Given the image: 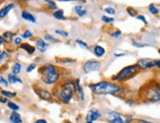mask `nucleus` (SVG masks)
<instances>
[{
  "instance_id": "nucleus-1",
  "label": "nucleus",
  "mask_w": 160,
  "mask_h": 123,
  "mask_svg": "<svg viewBox=\"0 0 160 123\" xmlns=\"http://www.w3.org/2000/svg\"><path fill=\"white\" fill-rule=\"evenodd\" d=\"M89 88L96 95H116L121 90V88L117 84L108 81H102L99 83L92 84Z\"/></svg>"
},
{
  "instance_id": "nucleus-2",
  "label": "nucleus",
  "mask_w": 160,
  "mask_h": 123,
  "mask_svg": "<svg viewBox=\"0 0 160 123\" xmlns=\"http://www.w3.org/2000/svg\"><path fill=\"white\" fill-rule=\"evenodd\" d=\"M40 74L42 76V80L47 85H53L59 80V74L56 71V68L53 65L43 66L40 69Z\"/></svg>"
},
{
  "instance_id": "nucleus-3",
  "label": "nucleus",
  "mask_w": 160,
  "mask_h": 123,
  "mask_svg": "<svg viewBox=\"0 0 160 123\" xmlns=\"http://www.w3.org/2000/svg\"><path fill=\"white\" fill-rule=\"evenodd\" d=\"M75 93H76L75 83L72 81H67L64 84H62V86L59 89V95H59V98L63 102L68 104Z\"/></svg>"
},
{
  "instance_id": "nucleus-4",
  "label": "nucleus",
  "mask_w": 160,
  "mask_h": 123,
  "mask_svg": "<svg viewBox=\"0 0 160 123\" xmlns=\"http://www.w3.org/2000/svg\"><path fill=\"white\" fill-rule=\"evenodd\" d=\"M138 71H139V67L137 64L127 66V67H125L124 69H122L115 77H113V80H115V81L128 80V79H130L131 77H134Z\"/></svg>"
},
{
  "instance_id": "nucleus-5",
  "label": "nucleus",
  "mask_w": 160,
  "mask_h": 123,
  "mask_svg": "<svg viewBox=\"0 0 160 123\" xmlns=\"http://www.w3.org/2000/svg\"><path fill=\"white\" fill-rule=\"evenodd\" d=\"M137 65L140 69H150L152 67H157L159 68L160 65V61L159 59H150V58H141L137 61Z\"/></svg>"
},
{
  "instance_id": "nucleus-6",
  "label": "nucleus",
  "mask_w": 160,
  "mask_h": 123,
  "mask_svg": "<svg viewBox=\"0 0 160 123\" xmlns=\"http://www.w3.org/2000/svg\"><path fill=\"white\" fill-rule=\"evenodd\" d=\"M101 67L100 61H95V60H88L83 64V71L84 73H91L95 72V71L99 70Z\"/></svg>"
},
{
  "instance_id": "nucleus-7",
  "label": "nucleus",
  "mask_w": 160,
  "mask_h": 123,
  "mask_svg": "<svg viewBox=\"0 0 160 123\" xmlns=\"http://www.w3.org/2000/svg\"><path fill=\"white\" fill-rule=\"evenodd\" d=\"M102 116L101 112L97 109H91L88 111V113L86 115V123H92L95 120H97L98 118H100Z\"/></svg>"
},
{
  "instance_id": "nucleus-8",
  "label": "nucleus",
  "mask_w": 160,
  "mask_h": 123,
  "mask_svg": "<svg viewBox=\"0 0 160 123\" xmlns=\"http://www.w3.org/2000/svg\"><path fill=\"white\" fill-rule=\"evenodd\" d=\"M35 92H36V94L38 95L41 98H42V100L50 101V98H53V95L50 94L49 91L44 90V89H39V88H37V89H35Z\"/></svg>"
},
{
  "instance_id": "nucleus-9",
  "label": "nucleus",
  "mask_w": 160,
  "mask_h": 123,
  "mask_svg": "<svg viewBox=\"0 0 160 123\" xmlns=\"http://www.w3.org/2000/svg\"><path fill=\"white\" fill-rule=\"evenodd\" d=\"M36 47L41 53H45L49 47V43L46 42L43 39H38L36 42Z\"/></svg>"
},
{
  "instance_id": "nucleus-10",
  "label": "nucleus",
  "mask_w": 160,
  "mask_h": 123,
  "mask_svg": "<svg viewBox=\"0 0 160 123\" xmlns=\"http://www.w3.org/2000/svg\"><path fill=\"white\" fill-rule=\"evenodd\" d=\"M14 3H10V4L4 6L1 10H0V19H3L5 18L6 16L8 15V13L11 11V10L14 8Z\"/></svg>"
},
{
  "instance_id": "nucleus-11",
  "label": "nucleus",
  "mask_w": 160,
  "mask_h": 123,
  "mask_svg": "<svg viewBox=\"0 0 160 123\" xmlns=\"http://www.w3.org/2000/svg\"><path fill=\"white\" fill-rule=\"evenodd\" d=\"M93 53L96 55L97 57H103L105 55V53H106V49L104 48L103 46H101V45H96L94 47V49H93Z\"/></svg>"
},
{
  "instance_id": "nucleus-12",
  "label": "nucleus",
  "mask_w": 160,
  "mask_h": 123,
  "mask_svg": "<svg viewBox=\"0 0 160 123\" xmlns=\"http://www.w3.org/2000/svg\"><path fill=\"white\" fill-rule=\"evenodd\" d=\"M22 18L24 20H26V21H28V22H31V23H36L37 22V20L35 18V16L31 14L30 12L28 11H22Z\"/></svg>"
},
{
  "instance_id": "nucleus-13",
  "label": "nucleus",
  "mask_w": 160,
  "mask_h": 123,
  "mask_svg": "<svg viewBox=\"0 0 160 123\" xmlns=\"http://www.w3.org/2000/svg\"><path fill=\"white\" fill-rule=\"evenodd\" d=\"M10 121H11V123H22L21 115L15 111H13L11 115H10Z\"/></svg>"
},
{
  "instance_id": "nucleus-14",
  "label": "nucleus",
  "mask_w": 160,
  "mask_h": 123,
  "mask_svg": "<svg viewBox=\"0 0 160 123\" xmlns=\"http://www.w3.org/2000/svg\"><path fill=\"white\" fill-rule=\"evenodd\" d=\"M20 48L24 49L27 53H29V54H33L34 52H35V49H36L35 47L32 46L29 43H23V44H21V45H20Z\"/></svg>"
},
{
  "instance_id": "nucleus-15",
  "label": "nucleus",
  "mask_w": 160,
  "mask_h": 123,
  "mask_svg": "<svg viewBox=\"0 0 160 123\" xmlns=\"http://www.w3.org/2000/svg\"><path fill=\"white\" fill-rule=\"evenodd\" d=\"M8 80H9V83H10V84H16V83L22 84V83H23V81L20 79V78H18L17 76H15L14 74H9V75H8Z\"/></svg>"
},
{
  "instance_id": "nucleus-16",
  "label": "nucleus",
  "mask_w": 160,
  "mask_h": 123,
  "mask_svg": "<svg viewBox=\"0 0 160 123\" xmlns=\"http://www.w3.org/2000/svg\"><path fill=\"white\" fill-rule=\"evenodd\" d=\"M64 12H63V10H57V11H56L53 13V17L56 19H57V20H59V21H64L66 18L64 17Z\"/></svg>"
},
{
  "instance_id": "nucleus-17",
  "label": "nucleus",
  "mask_w": 160,
  "mask_h": 123,
  "mask_svg": "<svg viewBox=\"0 0 160 123\" xmlns=\"http://www.w3.org/2000/svg\"><path fill=\"white\" fill-rule=\"evenodd\" d=\"M3 40H4L5 42H7V43H10L12 42V40H13V33L11 32H5L4 34H3Z\"/></svg>"
},
{
  "instance_id": "nucleus-18",
  "label": "nucleus",
  "mask_w": 160,
  "mask_h": 123,
  "mask_svg": "<svg viewBox=\"0 0 160 123\" xmlns=\"http://www.w3.org/2000/svg\"><path fill=\"white\" fill-rule=\"evenodd\" d=\"M75 87H76V91H78V93L80 94L81 101H84V93H83V89H82V87H81V85H80V80H79V79H77V80H76Z\"/></svg>"
},
{
  "instance_id": "nucleus-19",
  "label": "nucleus",
  "mask_w": 160,
  "mask_h": 123,
  "mask_svg": "<svg viewBox=\"0 0 160 123\" xmlns=\"http://www.w3.org/2000/svg\"><path fill=\"white\" fill-rule=\"evenodd\" d=\"M21 69H22V65L20 63H15L14 65L12 66V73L14 75H17L19 74L20 72H21Z\"/></svg>"
},
{
  "instance_id": "nucleus-20",
  "label": "nucleus",
  "mask_w": 160,
  "mask_h": 123,
  "mask_svg": "<svg viewBox=\"0 0 160 123\" xmlns=\"http://www.w3.org/2000/svg\"><path fill=\"white\" fill-rule=\"evenodd\" d=\"M148 9H149V11H150L151 14H153V15H157L158 13H159L158 8H156L154 4H150V5H149L148 6Z\"/></svg>"
},
{
  "instance_id": "nucleus-21",
  "label": "nucleus",
  "mask_w": 160,
  "mask_h": 123,
  "mask_svg": "<svg viewBox=\"0 0 160 123\" xmlns=\"http://www.w3.org/2000/svg\"><path fill=\"white\" fill-rule=\"evenodd\" d=\"M127 11H128V14H130L131 17H135V16L137 15V13H138L134 7H128V8H127Z\"/></svg>"
},
{
  "instance_id": "nucleus-22",
  "label": "nucleus",
  "mask_w": 160,
  "mask_h": 123,
  "mask_svg": "<svg viewBox=\"0 0 160 123\" xmlns=\"http://www.w3.org/2000/svg\"><path fill=\"white\" fill-rule=\"evenodd\" d=\"M1 95H4V97H6V98H12V97H15L16 93H10V92H8V91L2 90V91H1Z\"/></svg>"
},
{
  "instance_id": "nucleus-23",
  "label": "nucleus",
  "mask_w": 160,
  "mask_h": 123,
  "mask_svg": "<svg viewBox=\"0 0 160 123\" xmlns=\"http://www.w3.org/2000/svg\"><path fill=\"white\" fill-rule=\"evenodd\" d=\"M7 105H8V107H9L10 109H12L13 111H17V110H18V109L20 108L19 105H17L16 104H14V102H8Z\"/></svg>"
},
{
  "instance_id": "nucleus-24",
  "label": "nucleus",
  "mask_w": 160,
  "mask_h": 123,
  "mask_svg": "<svg viewBox=\"0 0 160 123\" xmlns=\"http://www.w3.org/2000/svg\"><path fill=\"white\" fill-rule=\"evenodd\" d=\"M45 1L49 4V7H50V9H52V10H56L57 9V6H56V4L54 2H53L52 0H45Z\"/></svg>"
},
{
  "instance_id": "nucleus-25",
  "label": "nucleus",
  "mask_w": 160,
  "mask_h": 123,
  "mask_svg": "<svg viewBox=\"0 0 160 123\" xmlns=\"http://www.w3.org/2000/svg\"><path fill=\"white\" fill-rule=\"evenodd\" d=\"M109 123H125L124 119L122 118V116H118V117H116L115 119H113V120L109 121Z\"/></svg>"
},
{
  "instance_id": "nucleus-26",
  "label": "nucleus",
  "mask_w": 160,
  "mask_h": 123,
  "mask_svg": "<svg viewBox=\"0 0 160 123\" xmlns=\"http://www.w3.org/2000/svg\"><path fill=\"white\" fill-rule=\"evenodd\" d=\"M33 37V33L31 32V31H29V30L25 31V32L22 34L23 39H29V37Z\"/></svg>"
},
{
  "instance_id": "nucleus-27",
  "label": "nucleus",
  "mask_w": 160,
  "mask_h": 123,
  "mask_svg": "<svg viewBox=\"0 0 160 123\" xmlns=\"http://www.w3.org/2000/svg\"><path fill=\"white\" fill-rule=\"evenodd\" d=\"M75 42H76L77 44H79V45H80L81 47H83V48L88 49V45H87L86 42H82V40H77Z\"/></svg>"
},
{
  "instance_id": "nucleus-28",
  "label": "nucleus",
  "mask_w": 160,
  "mask_h": 123,
  "mask_svg": "<svg viewBox=\"0 0 160 123\" xmlns=\"http://www.w3.org/2000/svg\"><path fill=\"white\" fill-rule=\"evenodd\" d=\"M102 21L105 22V23H112V22H114L115 20H114V18H110V17L103 16L102 17Z\"/></svg>"
},
{
  "instance_id": "nucleus-29",
  "label": "nucleus",
  "mask_w": 160,
  "mask_h": 123,
  "mask_svg": "<svg viewBox=\"0 0 160 123\" xmlns=\"http://www.w3.org/2000/svg\"><path fill=\"white\" fill-rule=\"evenodd\" d=\"M7 57H8V53L6 52V51H3V52H0V63H1L3 60H5Z\"/></svg>"
},
{
  "instance_id": "nucleus-30",
  "label": "nucleus",
  "mask_w": 160,
  "mask_h": 123,
  "mask_svg": "<svg viewBox=\"0 0 160 123\" xmlns=\"http://www.w3.org/2000/svg\"><path fill=\"white\" fill-rule=\"evenodd\" d=\"M56 34H57V35H60V36H62L64 37H68V33L67 32H63V31H59V30H56Z\"/></svg>"
},
{
  "instance_id": "nucleus-31",
  "label": "nucleus",
  "mask_w": 160,
  "mask_h": 123,
  "mask_svg": "<svg viewBox=\"0 0 160 123\" xmlns=\"http://www.w3.org/2000/svg\"><path fill=\"white\" fill-rule=\"evenodd\" d=\"M0 85H1V86H3V87H5V88L8 87V82L6 81L2 76H0Z\"/></svg>"
},
{
  "instance_id": "nucleus-32",
  "label": "nucleus",
  "mask_w": 160,
  "mask_h": 123,
  "mask_svg": "<svg viewBox=\"0 0 160 123\" xmlns=\"http://www.w3.org/2000/svg\"><path fill=\"white\" fill-rule=\"evenodd\" d=\"M105 12H106L107 14H109V15H114L115 13H116L115 9H114V8H111V7L105 8Z\"/></svg>"
},
{
  "instance_id": "nucleus-33",
  "label": "nucleus",
  "mask_w": 160,
  "mask_h": 123,
  "mask_svg": "<svg viewBox=\"0 0 160 123\" xmlns=\"http://www.w3.org/2000/svg\"><path fill=\"white\" fill-rule=\"evenodd\" d=\"M36 67H37L36 64H35V63H32V64H30L28 67H27V70H26V71H27L28 73H30V72H32L33 70H35Z\"/></svg>"
},
{
  "instance_id": "nucleus-34",
  "label": "nucleus",
  "mask_w": 160,
  "mask_h": 123,
  "mask_svg": "<svg viewBox=\"0 0 160 123\" xmlns=\"http://www.w3.org/2000/svg\"><path fill=\"white\" fill-rule=\"evenodd\" d=\"M45 39L47 40H50V42H59V40H54L53 37H52L50 35H46L45 36Z\"/></svg>"
},
{
  "instance_id": "nucleus-35",
  "label": "nucleus",
  "mask_w": 160,
  "mask_h": 123,
  "mask_svg": "<svg viewBox=\"0 0 160 123\" xmlns=\"http://www.w3.org/2000/svg\"><path fill=\"white\" fill-rule=\"evenodd\" d=\"M131 44H132V46H134V47H139V48H141V47L146 46V44H140V43H137V42H132Z\"/></svg>"
},
{
  "instance_id": "nucleus-36",
  "label": "nucleus",
  "mask_w": 160,
  "mask_h": 123,
  "mask_svg": "<svg viewBox=\"0 0 160 123\" xmlns=\"http://www.w3.org/2000/svg\"><path fill=\"white\" fill-rule=\"evenodd\" d=\"M86 13H87V12H86V10H85V9L83 8V9H81L80 11H78V12H77V15L79 16V17H83V16L86 15Z\"/></svg>"
},
{
  "instance_id": "nucleus-37",
  "label": "nucleus",
  "mask_w": 160,
  "mask_h": 123,
  "mask_svg": "<svg viewBox=\"0 0 160 123\" xmlns=\"http://www.w3.org/2000/svg\"><path fill=\"white\" fill-rule=\"evenodd\" d=\"M121 35H122V32H121V31H117V32L111 34V37H119Z\"/></svg>"
},
{
  "instance_id": "nucleus-38",
  "label": "nucleus",
  "mask_w": 160,
  "mask_h": 123,
  "mask_svg": "<svg viewBox=\"0 0 160 123\" xmlns=\"http://www.w3.org/2000/svg\"><path fill=\"white\" fill-rule=\"evenodd\" d=\"M137 19L143 22V24H145V25H147V21H146V19H145V17H144V16L139 15V16H137Z\"/></svg>"
},
{
  "instance_id": "nucleus-39",
  "label": "nucleus",
  "mask_w": 160,
  "mask_h": 123,
  "mask_svg": "<svg viewBox=\"0 0 160 123\" xmlns=\"http://www.w3.org/2000/svg\"><path fill=\"white\" fill-rule=\"evenodd\" d=\"M22 42V39L21 37H16L15 40H14V43L16 44V45H18V44H20Z\"/></svg>"
},
{
  "instance_id": "nucleus-40",
  "label": "nucleus",
  "mask_w": 160,
  "mask_h": 123,
  "mask_svg": "<svg viewBox=\"0 0 160 123\" xmlns=\"http://www.w3.org/2000/svg\"><path fill=\"white\" fill-rule=\"evenodd\" d=\"M81 9H83V6L82 5H77V6H75V8H74V11L77 13L78 11H80Z\"/></svg>"
},
{
  "instance_id": "nucleus-41",
  "label": "nucleus",
  "mask_w": 160,
  "mask_h": 123,
  "mask_svg": "<svg viewBox=\"0 0 160 123\" xmlns=\"http://www.w3.org/2000/svg\"><path fill=\"white\" fill-rule=\"evenodd\" d=\"M34 123H47V122L45 119H38V120H36Z\"/></svg>"
},
{
  "instance_id": "nucleus-42",
  "label": "nucleus",
  "mask_w": 160,
  "mask_h": 123,
  "mask_svg": "<svg viewBox=\"0 0 160 123\" xmlns=\"http://www.w3.org/2000/svg\"><path fill=\"white\" fill-rule=\"evenodd\" d=\"M0 102L6 104V102H7V100H6V98H0Z\"/></svg>"
},
{
  "instance_id": "nucleus-43",
  "label": "nucleus",
  "mask_w": 160,
  "mask_h": 123,
  "mask_svg": "<svg viewBox=\"0 0 160 123\" xmlns=\"http://www.w3.org/2000/svg\"><path fill=\"white\" fill-rule=\"evenodd\" d=\"M125 54L122 52V53H115V56L116 57H121V56H125Z\"/></svg>"
},
{
  "instance_id": "nucleus-44",
  "label": "nucleus",
  "mask_w": 160,
  "mask_h": 123,
  "mask_svg": "<svg viewBox=\"0 0 160 123\" xmlns=\"http://www.w3.org/2000/svg\"><path fill=\"white\" fill-rule=\"evenodd\" d=\"M138 123H153V122L146 121V120H142V119H139V120H138Z\"/></svg>"
},
{
  "instance_id": "nucleus-45",
  "label": "nucleus",
  "mask_w": 160,
  "mask_h": 123,
  "mask_svg": "<svg viewBox=\"0 0 160 123\" xmlns=\"http://www.w3.org/2000/svg\"><path fill=\"white\" fill-rule=\"evenodd\" d=\"M3 42H4V40H3V37H2V36H0V45H2Z\"/></svg>"
},
{
  "instance_id": "nucleus-46",
  "label": "nucleus",
  "mask_w": 160,
  "mask_h": 123,
  "mask_svg": "<svg viewBox=\"0 0 160 123\" xmlns=\"http://www.w3.org/2000/svg\"><path fill=\"white\" fill-rule=\"evenodd\" d=\"M59 1H79V0H59Z\"/></svg>"
},
{
  "instance_id": "nucleus-47",
  "label": "nucleus",
  "mask_w": 160,
  "mask_h": 123,
  "mask_svg": "<svg viewBox=\"0 0 160 123\" xmlns=\"http://www.w3.org/2000/svg\"><path fill=\"white\" fill-rule=\"evenodd\" d=\"M19 1H27V0H19Z\"/></svg>"
},
{
  "instance_id": "nucleus-48",
  "label": "nucleus",
  "mask_w": 160,
  "mask_h": 123,
  "mask_svg": "<svg viewBox=\"0 0 160 123\" xmlns=\"http://www.w3.org/2000/svg\"><path fill=\"white\" fill-rule=\"evenodd\" d=\"M65 123H71V122H70V121H66Z\"/></svg>"
}]
</instances>
